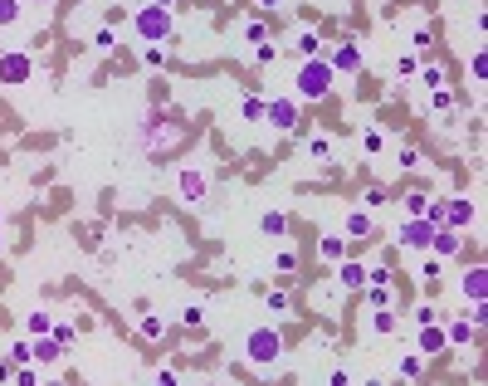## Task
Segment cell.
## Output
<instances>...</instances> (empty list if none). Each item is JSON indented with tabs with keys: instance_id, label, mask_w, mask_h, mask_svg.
Returning <instances> with one entry per match:
<instances>
[{
	"instance_id": "4316f807",
	"label": "cell",
	"mask_w": 488,
	"mask_h": 386,
	"mask_svg": "<svg viewBox=\"0 0 488 386\" xmlns=\"http://www.w3.org/2000/svg\"><path fill=\"white\" fill-rule=\"evenodd\" d=\"M93 49H98V54H113V49H118V34H113V30L103 25V30L93 34Z\"/></svg>"
},
{
	"instance_id": "836d02e7",
	"label": "cell",
	"mask_w": 488,
	"mask_h": 386,
	"mask_svg": "<svg viewBox=\"0 0 488 386\" xmlns=\"http://www.w3.org/2000/svg\"><path fill=\"white\" fill-rule=\"evenodd\" d=\"M274 59H279V49L268 44V39H264V44H254V64H274Z\"/></svg>"
},
{
	"instance_id": "d6986e66",
	"label": "cell",
	"mask_w": 488,
	"mask_h": 386,
	"mask_svg": "<svg viewBox=\"0 0 488 386\" xmlns=\"http://www.w3.org/2000/svg\"><path fill=\"white\" fill-rule=\"evenodd\" d=\"M259 230H264V235H274V240L288 235V215H284V210H264V215H259Z\"/></svg>"
},
{
	"instance_id": "ffe728a7",
	"label": "cell",
	"mask_w": 488,
	"mask_h": 386,
	"mask_svg": "<svg viewBox=\"0 0 488 386\" xmlns=\"http://www.w3.org/2000/svg\"><path fill=\"white\" fill-rule=\"evenodd\" d=\"M396 376H401V381H420V376H425V357H420V352L401 357V362H396Z\"/></svg>"
},
{
	"instance_id": "f1b7e54d",
	"label": "cell",
	"mask_w": 488,
	"mask_h": 386,
	"mask_svg": "<svg viewBox=\"0 0 488 386\" xmlns=\"http://www.w3.org/2000/svg\"><path fill=\"white\" fill-rule=\"evenodd\" d=\"M401 205H405V215H425V205H429V196H425V191H410V196H405Z\"/></svg>"
},
{
	"instance_id": "8992f818",
	"label": "cell",
	"mask_w": 488,
	"mask_h": 386,
	"mask_svg": "<svg viewBox=\"0 0 488 386\" xmlns=\"http://www.w3.org/2000/svg\"><path fill=\"white\" fill-rule=\"evenodd\" d=\"M429 235H435V225H429L425 215H405L401 230H396V240H401L405 250H429Z\"/></svg>"
},
{
	"instance_id": "52a82bcc",
	"label": "cell",
	"mask_w": 488,
	"mask_h": 386,
	"mask_svg": "<svg viewBox=\"0 0 488 386\" xmlns=\"http://www.w3.org/2000/svg\"><path fill=\"white\" fill-rule=\"evenodd\" d=\"M34 74V59L25 49H10V54H0V83H30Z\"/></svg>"
},
{
	"instance_id": "5bb4252c",
	"label": "cell",
	"mask_w": 488,
	"mask_h": 386,
	"mask_svg": "<svg viewBox=\"0 0 488 386\" xmlns=\"http://www.w3.org/2000/svg\"><path fill=\"white\" fill-rule=\"evenodd\" d=\"M478 338V323L474 318H454V323H445V343L449 347H469Z\"/></svg>"
},
{
	"instance_id": "30bf717a",
	"label": "cell",
	"mask_w": 488,
	"mask_h": 386,
	"mask_svg": "<svg viewBox=\"0 0 488 386\" xmlns=\"http://www.w3.org/2000/svg\"><path fill=\"white\" fill-rule=\"evenodd\" d=\"M474 215H478V205H474L469 196H449V201H445V225L469 230V225H474Z\"/></svg>"
},
{
	"instance_id": "7c38bea8",
	"label": "cell",
	"mask_w": 488,
	"mask_h": 386,
	"mask_svg": "<svg viewBox=\"0 0 488 386\" xmlns=\"http://www.w3.org/2000/svg\"><path fill=\"white\" fill-rule=\"evenodd\" d=\"M459 294H464V303H478V298H488V269L483 264H474L464 279H459Z\"/></svg>"
},
{
	"instance_id": "277c9868",
	"label": "cell",
	"mask_w": 488,
	"mask_h": 386,
	"mask_svg": "<svg viewBox=\"0 0 488 386\" xmlns=\"http://www.w3.org/2000/svg\"><path fill=\"white\" fill-rule=\"evenodd\" d=\"M415 352H420L425 362L449 352V343H445V323H440V318H435V323H415Z\"/></svg>"
},
{
	"instance_id": "ee69618b",
	"label": "cell",
	"mask_w": 488,
	"mask_h": 386,
	"mask_svg": "<svg viewBox=\"0 0 488 386\" xmlns=\"http://www.w3.org/2000/svg\"><path fill=\"white\" fill-rule=\"evenodd\" d=\"M361 147H366V152H381V147H386V137H381V132H376V128H371V132L361 137Z\"/></svg>"
},
{
	"instance_id": "e0dca14e",
	"label": "cell",
	"mask_w": 488,
	"mask_h": 386,
	"mask_svg": "<svg viewBox=\"0 0 488 386\" xmlns=\"http://www.w3.org/2000/svg\"><path fill=\"white\" fill-rule=\"evenodd\" d=\"M396 327H401L396 308H371V333H376V338H391Z\"/></svg>"
},
{
	"instance_id": "e575fe53",
	"label": "cell",
	"mask_w": 488,
	"mask_h": 386,
	"mask_svg": "<svg viewBox=\"0 0 488 386\" xmlns=\"http://www.w3.org/2000/svg\"><path fill=\"white\" fill-rule=\"evenodd\" d=\"M142 59H147L151 69H161V64H167V49H161V44H147V49H142Z\"/></svg>"
},
{
	"instance_id": "3957f363",
	"label": "cell",
	"mask_w": 488,
	"mask_h": 386,
	"mask_svg": "<svg viewBox=\"0 0 488 386\" xmlns=\"http://www.w3.org/2000/svg\"><path fill=\"white\" fill-rule=\"evenodd\" d=\"M132 25H137V39H142V44H167V39H171V30H176L171 6H156V0L137 10V20H132Z\"/></svg>"
},
{
	"instance_id": "f907efd6",
	"label": "cell",
	"mask_w": 488,
	"mask_h": 386,
	"mask_svg": "<svg viewBox=\"0 0 488 386\" xmlns=\"http://www.w3.org/2000/svg\"><path fill=\"white\" fill-rule=\"evenodd\" d=\"M30 6H49V0H30Z\"/></svg>"
},
{
	"instance_id": "603a6c76",
	"label": "cell",
	"mask_w": 488,
	"mask_h": 386,
	"mask_svg": "<svg viewBox=\"0 0 488 386\" xmlns=\"http://www.w3.org/2000/svg\"><path fill=\"white\" fill-rule=\"evenodd\" d=\"M298 54H303V59H317V54H322V39H317V30H303V34H298Z\"/></svg>"
},
{
	"instance_id": "9c48e42d",
	"label": "cell",
	"mask_w": 488,
	"mask_h": 386,
	"mask_svg": "<svg viewBox=\"0 0 488 386\" xmlns=\"http://www.w3.org/2000/svg\"><path fill=\"white\" fill-rule=\"evenodd\" d=\"M176 191H181V201L200 205V201L210 196V181H205V172H200V167H181V176H176Z\"/></svg>"
},
{
	"instance_id": "f35d334b",
	"label": "cell",
	"mask_w": 488,
	"mask_h": 386,
	"mask_svg": "<svg viewBox=\"0 0 488 386\" xmlns=\"http://www.w3.org/2000/svg\"><path fill=\"white\" fill-rule=\"evenodd\" d=\"M410 44H415V54H429V44H435V34H429V30H415V34H410Z\"/></svg>"
},
{
	"instance_id": "816d5d0a",
	"label": "cell",
	"mask_w": 488,
	"mask_h": 386,
	"mask_svg": "<svg viewBox=\"0 0 488 386\" xmlns=\"http://www.w3.org/2000/svg\"><path fill=\"white\" fill-rule=\"evenodd\" d=\"M0 250H6V240H0Z\"/></svg>"
},
{
	"instance_id": "681fc988",
	"label": "cell",
	"mask_w": 488,
	"mask_h": 386,
	"mask_svg": "<svg viewBox=\"0 0 488 386\" xmlns=\"http://www.w3.org/2000/svg\"><path fill=\"white\" fill-rule=\"evenodd\" d=\"M6 376H10V367H6V362H0V381H6Z\"/></svg>"
},
{
	"instance_id": "7402d4cb",
	"label": "cell",
	"mask_w": 488,
	"mask_h": 386,
	"mask_svg": "<svg viewBox=\"0 0 488 386\" xmlns=\"http://www.w3.org/2000/svg\"><path fill=\"white\" fill-rule=\"evenodd\" d=\"M49 327H54V318H49L44 308H34V313L25 318V333H30V338H39V333H49Z\"/></svg>"
},
{
	"instance_id": "7a4b0ae2",
	"label": "cell",
	"mask_w": 488,
	"mask_h": 386,
	"mask_svg": "<svg viewBox=\"0 0 488 386\" xmlns=\"http://www.w3.org/2000/svg\"><path fill=\"white\" fill-rule=\"evenodd\" d=\"M279 357H284V338H279L274 323L249 327V333H244V362H249V367H274Z\"/></svg>"
},
{
	"instance_id": "7bdbcfd3",
	"label": "cell",
	"mask_w": 488,
	"mask_h": 386,
	"mask_svg": "<svg viewBox=\"0 0 488 386\" xmlns=\"http://www.w3.org/2000/svg\"><path fill=\"white\" fill-rule=\"evenodd\" d=\"M10 362H20V367L34 362V357H30V343H10Z\"/></svg>"
},
{
	"instance_id": "8fae6325",
	"label": "cell",
	"mask_w": 488,
	"mask_h": 386,
	"mask_svg": "<svg viewBox=\"0 0 488 386\" xmlns=\"http://www.w3.org/2000/svg\"><path fill=\"white\" fill-rule=\"evenodd\" d=\"M328 64H332V74H357V69H361V44H357V39H342V44L332 49Z\"/></svg>"
},
{
	"instance_id": "d6a6232c",
	"label": "cell",
	"mask_w": 488,
	"mask_h": 386,
	"mask_svg": "<svg viewBox=\"0 0 488 386\" xmlns=\"http://www.w3.org/2000/svg\"><path fill=\"white\" fill-rule=\"evenodd\" d=\"M308 152H312V161H328V156H332V142H328V137H312Z\"/></svg>"
},
{
	"instance_id": "ac0fdd59",
	"label": "cell",
	"mask_w": 488,
	"mask_h": 386,
	"mask_svg": "<svg viewBox=\"0 0 488 386\" xmlns=\"http://www.w3.org/2000/svg\"><path fill=\"white\" fill-rule=\"evenodd\" d=\"M317 254L328 259V264H337V259H347V235H322V245H317Z\"/></svg>"
},
{
	"instance_id": "c3c4849f",
	"label": "cell",
	"mask_w": 488,
	"mask_h": 386,
	"mask_svg": "<svg viewBox=\"0 0 488 386\" xmlns=\"http://www.w3.org/2000/svg\"><path fill=\"white\" fill-rule=\"evenodd\" d=\"M259 6H268V10H274V6H284V0H259Z\"/></svg>"
},
{
	"instance_id": "5b68a950",
	"label": "cell",
	"mask_w": 488,
	"mask_h": 386,
	"mask_svg": "<svg viewBox=\"0 0 488 386\" xmlns=\"http://www.w3.org/2000/svg\"><path fill=\"white\" fill-rule=\"evenodd\" d=\"M264 123L274 132H293L298 128V98H268L264 103Z\"/></svg>"
},
{
	"instance_id": "cb8c5ba5",
	"label": "cell",
	"mask_w": 488,
	"mask_h": 386,
	"mask_svg": "<svg viewBox=\"0 0 488 386\" xmlns=\"http://www.w3.org/2000/svg\"><path fill=\"white\" fill-rule=\"evenodd\" d=\"M440 269H445V259H435V254H429V259H420V284L429 289V284L440 279Z\"/></svg>"
},
{
	"instance_id": "d590c367",
	"label": "cell",
	"mask_w": 488,
	"mask_h": 386,
	"mask_svg": "<svg viewBox=\"0 0 488 386\" xmlns=\"http://www.w3.org/2000/svg\"><path fill=\"white\" fill-rule=\"evenodd\" d=\"M268 313H288V294L284 289H268Z\"/></svg>"
},
{
	"instance_id": "bcb514c9",
	"label": "cell",
	"mask_w": 488,
	"mask_h": 386,
	"mask_svg": "<svg viewBox=\"0 0 488 386\" xmlns=\"http://www.w3.org/2000/svg\"><path fill=\"white\" fill-rule=\"evenodd\" d=\"M435 318H440L435 303H420V308H415V323H435Z\"/></svg>"
},
{
	"instance_id": "8d00e7d4",
	"label": "cell",
	"mask_w": 488,
	"mask_h": 386,
	"mask_svg": "<svg viewBox=\"0 0 488 386\" xmlns=\"http://www.w3.org/2000/svg\"><path fill=\"white\" fill-rule=\"evenodd\" d=\"M469 74L483 83V74H488V54H483V49H474V64H469Z\"/></svg>"
},
{
	"instance_id": "484cf974",
	"label": "cell",
	"mask_w": 488,
	"mask_h": 386,
	"mask_svg": "<svg viewBox=\"0 0 488 386\" xmlns=\"http://www.w3.org/2000/svg\"><path fill=\"white\" fill-rule=\"evenodd\" d=\"M20 25V0H0V30Z\"/></svg>"
},
{
	"instance_id": "1f68e13d",
	"label": "cell",
	"mask_w": 488,
	"mask_h": 386,
	"mask_svg": "<svg viewBox=\"0 0 488 386\" xmlns=\"http://www.w3.org/2000/svg\"><path fill=\"white\" fill-rule=\"evenodd\" d=\"M200 318H205V303H186V308H181V323H186V327H200Z\"/></svg>"
},
{
	"instance_id": "f6af8a7d",
	"label": "cell",
	"mask_w": 488,
	"mask_h": 386,
	"mask_svg": "<svg viewBox=\"0 0 488 386\" xmlns=\"http://www.w3.org/2000/svg\"><path fill=\"white\" fill-rule=\"evenodd\" d=\"M244 34H249V39H254V44H264V39H268V30H264V25H259V20H249V25H244Z\"/></svg>"
},
{
	"instance_id": "f546056e",
	"label": "cell",
	"mask_w": 488,
	"mask_h": 386,
	"mask_svg": "<svg viewBox=\"0 0 488 386\" xmlns=\"http://www.w3.org/2000/svg\"><path fill=\"white\" fill-rule=\"evenodd\" d=\"M381 205H391V191L386 186H371L366 191V210H381Z\"/></svg>"
},
{
	"instance_id": "ba28073f",
	"label": "cell",
	"mask_w": 488,
	"mask_h": 386,
	"mask_svg": "<svg viewBox=\"0 0 488 386\" xmlns=\"http://www.w3.org/2000/svg\"><path fill=\"white\" fill-rule=\"evenodd\" d=\"M429 254H435V259H454V254H464V230H454V225H435V235H429Z\"/></svg>"
},
{
	"instance_id": "4dcf8cb0",
	"label": "cell",
	"mask_w": 488,
	"mask_h": 386,
	"mask_svg": "<svg viewBox=\"0 0 488 386\" xmlns=\"http://www.w3.org/2000/svg\"><path fill=\"white\" fill-rule=\"evenodd\" d=\"M274 269H279V274H293V269H298V254H293V250H279V254H274Z\"/></svg>"
},
{
	"instance_id": "f5cc1de1",
	"label": "cell",
	"mask_w": 488,
	"mask_h": 386,
	"mask_svg": "<svg viewBox=\"0 0 488 386\" xmlns=\"http://www.w3.org/2000/svg\"><path fill=\"white\" fill-rule=\"evenodd\" d=\"M0 220H6V210H0Z\"/></svg>"
},
{
	"instance_id": "9a60e30c",
	"label": "cell",
	"mask_w": 488,
	"mask_h": 386,
	"mask_svg": "<svg viewBox=\"0 0 488 386\" xmlns=\"http://www.w3.org/2000/svg\"><path fill=\"white\" fill-rule=\"evenodd\" d=\"M337 284H342L347 294H357V289H366V269H361L357 259H337Z\"/></svg>"
},
{
	"instance_id": "6da1fadb",
	"label": "cell",
	"mask_w": 488,
	"mask_h": 386,
	"mask_svg": "<svg viewBox=\"0 0 488 386\" xmlns=\"http://www.w3.org/2000/svg\"><path fill=\"white\" fill-rule=\"evenodd\" d=\"M332 64L328 59H303L298 64V74H293V98L298 103H322V98H328L332 93Z\"/></svg>"
},
{
	"instance_id": "7dc6e473",
	"label": "cell",
	"mask_w": 488,
	"mask_h": 386,
	"mask_svg": "<svg viewBox=\"0 0 488 386\" xmlns=\"http://www.w3.org/2000/svg\"><path fill=\"white\" fill-rule=\"evenodd\" d=\"M396 69H401V74H405V79H410V74H415V69H420V59H415V54H401V64H396Z\"/></svg>"
},
{
	"instance_id": "4fadbf2b",
	"label": "cell",
	"mask_w": 488,
	"mask_h": 386,
	"mask_svg": "<svg viewBox=\"0 0 488 386\" xmlns=\"http://www.w3.org/2000/svg\"><path fill=\"white\" fill-rule=\"evenodd\" d=\"M30 357H34L39 367H54V362H59V357H64V343H59V338H54V333H39V338L30 343Z\"/></svg>"
},
{
	"instance_id": "74e56055",
	"label": "cell",
	"mask_w": 488,
	"mask_h": 386,
	"mask_svg": "<svg viewBox=\"0 0 488 386\" xmlns=\"http://www.w3.org/2000/svg\"><path fill=\"white\" fill-rule=\"evenodd\" d=\"M366 284H391V269L386 264H371L366 269Z\"/></svg>"
},
{
	"instance_id": "2e32d148",
	"label": "cell",
	"mask_w": 488,
	"mask_h": 386,
	"mask_svg": "<svg viewBox=\"0 0 488 386\" xmlns=\"http://www.w3.org/2000/svg\"><path fill=\"white\" fill-rule=\"evenodd\" d=\"M342 235H347V240H366V235H371V215H366V210H347Z\"/></svg>"
},
{
	"instance_id": "60d3db41",
	"label": "cell",
	"mask_w": 488,
	"mask_h": 386,
	"mask_svg": "<svg viewBox=\"0 0 488 386\" xmlns=\"http://www.w3.org/2000/svg\"><path fill=\"white\" fill-rule=\"evenodd\" d=\"M244 118H249V123L264 118V98H244Z\"/></svg>"
},
{
	"instance_id": "ab89813d",
	"label": "cell",
	"mask_w": 488,
	"mask_h": 386,
	"mask_svg": "<svg viewBox=\"0 0 488 386\" xmlns=\"http://www.w3.org/2000/svg\"><path fill=\"white\" fill-rule=\"evenodd\" d=\"M429 103H435L440 113H449V103H454V98H449V88H429Z\"/></svg>"
},
{
	"instance_id": "83f0119b",
	"label": "cell",
	"mask_w": 488,
	"mask_h": 386,
	"mask_svg": "<svg viewBox=\"0 0 488 386\" xmlns=\"http://www.w3.org/2000/svg\"><path fill=\"white\" fill-rule=\"evenodd\" d=\"M420 83H425V88H445V69H440V64H425V69H420Z\"/></svg>"
},
{
	"instance_id": "b9f144b4",
	"label": "cell",
	"mask_w": 488,
	"mask_h": 386,
	"mask_svg": "<svg viewBox=\"0 0 488 386\" xmlns=\"http://www.w3.org/2000/svg\"><path fill=\"white\" fill-rule=\"evenodd\" d=\"M49 333H54V338H59V343L69 347V343H74V323H54V327H49Z\"/></svg>"
},
{
	"instance_id": "44dd1931",
	"label": "cell",
	"mask_w": 488,
	"mask_h": 386,
	"mask_svg": "<svg viewBox=\"0 0 488 386\" xmlns=\"http://www.w3.org/2000/svg\"><path fill=\"white\" fill-rule=\"evenodd\" d=\"M366 303H371V308H396L391 284H366Z\"/></svg>"
},
{
	"instance_id": "d4e9b609",
	"label": "cell",
	"mask_w": 488,
	"mask_h": 386,
	"mask_svg": "<svg viewBox=\"0 0 488 386\" xmlns=\"http://www.w3.org/2000/svg\"><path fill=\"white\" fill-rule=\"evenodd\" d=\"M142 338L147 343H161V338H167V318H142Z\"/></svg>"
}]
</instances>
